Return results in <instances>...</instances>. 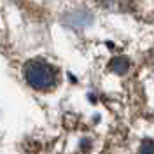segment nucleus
I'll list each match as a JSON object with an SVG mask.
<instances>
[{
    "mask_svg": "<svg viewBox=\"0 0 154 154\" xmlns=\"http://www.w3.org/2000/svg\"><path fill=\"white\" fill-rule=\"evenodd\" d=\"M25 79L33 89L48 91L56 86L58 72L53 65H49L42 60H30L25 65Z\"/></svg>",
    "mask_w": 154,
    "mask_h": 154,
    "instance_id": "nucleus-1",
    "label": "nucleus"
},
{
    "mask_svg": "<svg viewBox=\"0 0 154 154\" xmlns=\"http://www.w3.org/2000/svg\"><path fill=\"white\" fill-rule=\"evenodd\" d=\"M138 154H154V142L145 138L144 142L140 144V149H138Z\"/></svg>",
    "mask_w": 154,
    "mask_h": 154,
    "instance_id": "nucleus-3",
    "label": "nucleus"
},
{
    "mask_svg": "<svg viewBox=\"0 0 154 154\" xmlns=\"http://www.w3.org/2000/svg\"><path fill=\"white\" fill-rule=\"evenodd\" d=\"M109 68H110L112 72H116V74L123 75V74L128 72V68H130V61H128V58H125V56H116L109 61Z\"/></svg>",
    "mask_w": 154,
    "mask_h": 154,
    "instance_id": "nucleus-2",
    "label": "nucleus"
}]
</instances>
